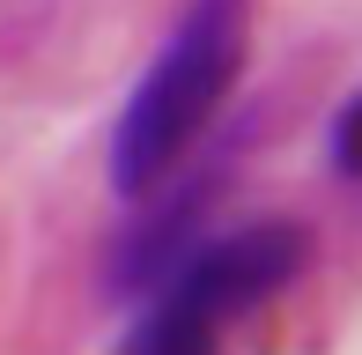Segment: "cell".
Instances as JSON below:
<instances>
[{"mask_svg": "<svg viewBox=\"0 0 362 355\" xmlns=\"http://www.w3.org/2000/svg\"><path fill=\"white\" fill-rule=\"evenodd\" d=\"M229 163H237V141H222L215 156H200L192 149L185 163H170L156 178V185L141 192V215L119 230V245H111V260H104V281H111V296H141L148 281H156L163 267L177 260V252L192 245V237L207 230V215H215V200L229 192Z\"/></svg>", "mask_w": 362, "mask_h": 355, "instance_id": "3", "label": "cell"}, {"mask_svg": "<svg viewBox=\"0 0 362 355\" xmlns=\"http://www.w3.org/2000/svg\"><path fill=\"white\" fill-rule=\"evenodd\" d=\"M355 126H362V104H355V96H340V104L325 111V170H333V185H355V178H362Z\"/></svg>", "mask_w": 362, "mask_h": 355, "instance_id": "4", "label": "cell"}, {"mask_svg": "<svg viewBox=\"0 0 362 355\" xmlns=\"http://www.w3.org/2000/svg\"><path fill=\"white\" fill-rule=\"evenodd\" d=\"M318 245L296 215H252L222 237H192L156 281L141 289V311L126 318V348L134 355H185L215 348L237 318L267 311L310 274Z\"/></svg>", "mask_w": 362, "mask_h": 355, "instance_id": "2", "label": "cell"}, {"mask_svg": "<svg viewBox=\"0 0 362 355\" xmlns=\"http://www.w3.org/2000/svg\"><path fill=\"white\" fill-rule=\"evenodd\" d=\"M244 52H252V0H177L156 59L141 67V82L111 119L104 156L126 200H141L170 163H185L215 134L229 89L244 82Z\"/></svg>", "mask_w": 362, "mask_h": 355, "instance_id": "1", "label": "cell"}]
</instances>
